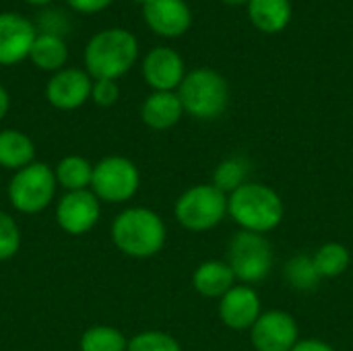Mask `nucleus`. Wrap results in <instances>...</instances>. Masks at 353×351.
Returning a JSON list of instances; mask_svg holds the SVG:
<instances>
[{"mask_svg":"<svg viewBox=\"0 0 353 351\" xmlns=\"http://www.w3.org/2000/svg\"><path fill=\"white\" fill-rule=\"evenodd\" d=\"M228 215L244 232L269 234L285 217V205L277 190L263 182H246L228 194Z\"/></svg>","mask_w":353,"mask_h":351,"instance_id":"obj_1","label":"nucleus"},{"mask_svg":"<svg viewBox=\"0 0 353 351\" xmlns=\"http://www.w3.org/2000/svg\"><path fill=\"white\" fill-rule=\"evenodd\" d=\"M139 58L137 37L120 27H110L95 33L85 46V68L89 77L118 81Z\"/></svg>","mask_w":353,"mask_h":351,"instance_id":"obj_2","label":"nucleus"},{"mask_svg":"<svg viewBox=\"0 0 353 351\" xmlns=\"http://www.w3.org/2000/svg\"><path fill=\"white\" fill-rule=\"evenodd\" d=\"M165 223L153 209H124L112 223V240L116 248L132 259H151L165 244Z\"/></svg>","mask_w":353,"mask_h":351,"instance_id":"obj_3","label":"nucleus"},{"mask_svg":"<svg viewBox=\"0 0 353 351\" xmlns=\"http://www.w3.org/2000/svg\"><path fill=\"white\" fill-rule=\"evenodd\" d=\"M184 114L196 120H217L230 103V87L221 72L213 68H194L186 72L178 87Z\"/></svg>","mask_w":353,"mask_h":351,"instance_id":"obj_4","label":"nucleus"},{"mask_svg":"<svg viewBox=\"0 0 353 351\" xmlns=\"http://www.w3.org/2000/svg\"><path fill=\"white\" fill-rule=\"evenodd\" d=\"M228 215V194L215 188L213 184H194L184 190L176 205V221L194 234L215 230Z\"/></svg>","mask_w":353,"mask_h":351,"instance_id":"obj_5","label":"nucleus"},{"mask_svg":"<svg viewBox=\"0 0 353 351\" xmlns=\"http://www.w3.org/2000/svg\"><path fill=\"white\" fill-rule=\"evenodd\" d=\"M273 244L265 234L236 232L228 244V265L236 279L244 285H256L265 281L273 269Z\"/></svg>","mask_w":353,"mask_h":351,"instance_id":"obj_6","label":"nucleus"},{"mask_svg":"<svg viewBox=\"0 0 353 351\" xmlns=\"http://www.w3.org/2000/svg\"><path fill=\"white\" fill-rule=\"evenodd\" d=\"M56 186L58 182L54 172L46 163L33 161L14 172L12 180L8 182V201L19 213L33 215L52 203Z\"/></svg>","mask_w":353,"mask_h":351,"instance_id":"obj_7","label":"nucleus"},{"mask_svg":"<svg viewBox=\"0 0 353 351\" xmlns=\"http://www.w3.org/2000/svg\"><path fill=\"white\" fill-rule=\"evenodd\" d=\"M139 186H141L139 168L122 155L103 157L97 166H93L91 192L99 201L126 203L137 194Z\"/></svg>","mask_w":353,"mask_h":351,"instance_id":"obj_8","label":"nucleus"},{"mask_svg":"<svg viewBox=\"0 0 353 351\" xmlns=\"http://www.w3.org/2000/svg\"><path fill=\"white\" fill-rule=\"evenodd\" d=\"M298 341V323L285 310H265L250 329L254 351H292Z\"/></svg>","mask_w":353,"mask_h":351,"instance_id":"obj_9","label":"nucleus"},{"mask_svg":"<svg viewBox=\"0 0 353 351\" xmlns=\"http://www.w3.org/2000/svg\"><path fill=\"white\" fill-rule=\"evenodd\" d=\"M99 199L91 190L66 192L56 205V221L70 236L91 232L99 219Z\"/></svg>","mask_w":353,"mask_h":351,"instance_id":"obj_10","label":"nucleus"},{"mask_svg":"<svg viewBox=\"0 0 353 351\" xmlns=\"http://www.w3.org/2000/svg\"><path fill=\"white\" fill-rule=\"evenodd\" d=\"M261 314V296L252 285L236 283L219 300V319L232 331H250Z\"/></svg>","mask_w":353,"mask_h":351,"instance_id":"obj_11","label":"nucleus"},{"mask_svg":"<svg viewBox=\"0 0 353 351\" xmlns=\"http://www.w3.org/2000/svg\"><path fill=\"white\" fill-rule=\"evenodd\" d=\"M35 37L29 19L17 12H0V66H12L29 58Z\"/></svg>","mask_w":353,"mask_h":351,"instance_id":"obj_12","label":"nucleus"},{"mask_svg":"<svg viewBox=\"0 0 353 351\" xmlns=\"http://www.w3.org/2000/svg\"><path fill=\"white\" fill-rule=\"evenodd\" d=\"M143 77L153 91H178L186 77V66L176 50L159 46L145 56Z\"/></svg>","mask_w":353,"mask_h":351,"instance_id":"obj_13","label":"nucleus"},{"mask_svg":"<svg viewBox=\"0 0 353 351\" xmlns=\"http://www.w3.org/2000/svg\"><path fill=\"white\" fill-rule=\"evenodd\" d=\"M91 87L93 81L87 70L62 68L50 77L46 97L58 110H77L91 97Z\"/></svg>","mask_w":353,"mask_h":351,"instance_id":"obj_14","label":"nucleus"},{"mask_svg":"<svg viewBox=\"0 0 353 351\" xmlns=\"http://www.w3.org/2000/svg\"><path fill=\"white\" fill-rule=\"evenodd\" d=\"M143 19L161 37H180L192 25V10L186 0H149L143 4Z\"/></svg>","mask_w":353,"mask_h":351,"instance_id":"obj_15","label":"nucleus"},{"mask_svg":"<svg viewBox=\"0 0 353 351\" xmlns=\"http://www.w3.org/2000/svg\"><path fill=\"white\" fill-rule=\"evenodd\" d=\"M184 114L176 91H153L141 106L143 122L153 130H168L180 122Z\"/></svg>","mask_w":353,"mask_h":351,"instance_id":"obj_16","label":"nucleus"},{"mask_svg":"<svg viewBox=\"0 0 353 351\" xmlns=\"http://www.w3.org/2000/svg\"><path fill=\"white\" fill-rule=\"evenodd\" d=\"M236 275L228 261H205L201 263L194 273H192V285L203 298L211 300H221L234 285H236Z\"/></svg>","mask_w":353,"mask_h":351,"instance_id":"obj_17","label":"nucleus"},{"mask_svg":"<svg viewBox=\"0 0 353 351\" xmlns=\"http://www.w3.org/2000/svg\"><path fill=\"white\" fill-rule=\"evenodd\" d=\"M250 23L263 33H281L292 21L290 0H248L246 4Z\"/></svg>","mask_w":353,"mask_h":351,"instance_id":"obj_18","label":"nucleus"},{"mask_svg":"<svg viewBox=\"0 0 353 351\" xmlns=\"http://www.w3.org/2000/svg\"><path fill=\"white\" fill-rule=\"evenodd\" d=\"M35 145L33 141L21 130H0V168L6 170H23L33 163Z\"/></svg>","mask_w":353,"mask_h":351,"instance_id":"obj_19","label":"nucleus"},{"mask_svg":"<svg viewBox=\"0 0 353 351\" xmlns=\"http://www.w3.org/2000/svg\"><path fill=\"white\" fill-rule=\"evenodd\" d=\"M31 62L41 70L58 72L64 68V62L68 58V48L64 39L56 33H39L31 46L29 52Z\"/></svg>","mask_w":353,"mask_h":351,"instance_id":"obj_20","label":"nucleus"},{"mask_svg":"<svg viewBox=\"0 0 353 351\" xmlns=\"http://www.w3.org/2000/svg\"><path fill=\"white\" fill-rule=\"evenodd\" d=\"M54 176H56V182L62 188H66L68 192L89 190L91 180H93V166L81 155H68V157L60 159Z\"/></svg>","mask_w":353,"mask_h":351,"instance_id":"obj_21","label":"nucleus"},{"mask_svg":"<svg viewBox=\"0 0 353 351\" xmlns=\"http://www.w3.org/2000/svg\"><path fill=\"white\" fill-rule=\"evenodd\" d=\"M314 267L323 279H333L343 275L352 265V252L341 242H327L319 246L312 254Z\"/></svg>","mask_w":353,"mask_h":351,"instance_id":"obj_22","label":"nucleus"},{"mask_svg":"<svg viewBox=\"0 0 353 351\" xmlns=\"http://www.w3.org/2000/svg\"><path fill=\"white\" fill-rule=\"evenodd\" d=\"M283 279L296 292H314L323 281L312 254H294L283 267Z\"/></svg>","mask_w":353,"mask_h":351,"instance_id":"obj_23","label":"nucleus"},{"mask_svg":"<svg viewBox=\"0 0 353 351\" xmlns=\"http://www.w3.org/2000/svg\"><path fill=\"white\" fill-rule=\"evenodd\" d=\"M248 176H250V161L244 155H232V157H225L223 161L217 163L211 184L215 188H219L221 192L232 194L242 184L250 182Z\"/></svg>","mask_w":353,"mask_h":351,"instance_id":"obj_24","label":"nucleus"},{"mask_svg":"<svg viewBox=\"0 0 353 351\" xmlns=\"http://www.w3.org/2000/svg\"><path fill=\"white\" fill-rule=\"evenodd\" d=\"M128 339L114 327H91L81 337V351H126Z\"/></svg>","mask_w":353,"mask_h":351,"instance_id":"obj_25","label":"nucleus"},{"mask_svg":"<svg viewBox=\"0 0 353 351\" xmlns=\"http://www.w3.org/2000/svg\"><path fill=\"white\" fill-rule=\"evenodd\" d=\"M126 351H182L178 339L163 331H143L128 341Z\"/></svg>","mask_w":353,"mask_h":351,"instance_id":"obj_26","label":"nucleus"},{"mask_svg":"<svg viewBox=\"0 0 353 351\" xmlns=\"http://www.w3.org/2000/svg\"><path fill=\"white\" fill-rule=\"evenodd\" d=\"M19 246H21V234L17 221L8 213L0 211V261L12 259Z\"/></svg>","mask_w":353,"mask_h":351,"instance_id":"obj_27","label":"nucleus"},{"mask_svg":"<svg viewBox=\"0 0 353 351\" xmlns=\"http://www.w3.org/2000/svg\"><path fill=\"white\" fill-rule=\"evenodd\" d=\"M120 97V89H118V83L116 81H110V79H97L93 81V87H91V99L101 106V108H110L118 101Z\"/></svg>","mask_w":353,"mask_h":351,"instance_id":"obj_28","label":"nucleus"},{"mask_svg":"<svg viewBox=\"0 0 353 351\" xmlns=\"http://www.w3.org/2000/svg\"><path fill=\"white\" fill-rule=\"evenodd\" d=\"M70 8L85 12V14H93V12H101L105 10L114 0H66Z\"/></svg>","mask_w":353,"mask_h":351,"instance_id":"obj_29","label":"nucleus"},{"mask_svg":"<svg viewBox=\"0 0 353 351\" xmlns=\"http://www.w3.org/2000/svg\"><path fill=\"white\" fill-rule=\"evenodd\" d=\"M292 351H335V348L331 343L323 341V339L308 337V339H300Z\"/></svg>","mask_w":353,"mask_h":351,"instance_id":"obj_30","label":"nucleus"},{"mask_svg":"<svg viewBox=\"0 0 353 351\" xmlns=\"http://www.w3.org/2000/svg\"><path fill=\"white\" fill-rule=\"evenodd\" d=\"M8 106H10V99H8V91L0 85V120L6 116L8 112Z\"/></svg>","mask_w":353,"mask_h":351,"instance_id":"obj_31","label":"nucleus"},{"mask_svg":"<svg viewBox=\"0 0 353 351\" xmlns=\"http://www.w3.org/2000/svg\"><path fill=\"white\" fill-rule=\"evenodd\" d=\"M223 4L228 6H242V4H248V0H221Z\"/></svg>","mask_w":353,"mask_h":351,"instance_id":"obj_32","label":"nucleus"},{"mask_svg":"<svg viewBox=\"0 0 353 351\" xmlns=\"http://www.w3.org/2000/svg\"><path fill=\"white\" fill-rule=\"evenodd\" d=\"M25 2H29V4H35V6H43V4H50L52 0H25Z\"/></svg>","mask_w":353,"mask_h":351,"instance_id":"obj_33","label":"nucleus"},{"mask_svg":"<svg viewBox=\"0 0 353 351\" xmlns=\"http://www.w3.org/2000/svg\"><path fill=\"white\" fill-rule=\"evenodd\" d=\"M134 2H139V4H147L149 0H134Z\"/></svg>","mask_w":353,"mask_h":351,"instance_id":"obj_34","label":"nucleus"},{"mask_svg":"<svg viewBox=\"0 0 353 351\" xmlns=\"http://www.w3.org/2000/svg\"><path fill=\"white\" fill-rule=\"evenodd\" d=\"M252 351H254V350H252Z\"/></svg>","mask_w":353,"mask_h":351,"instance_id":"obj_35","label":"nucleus"}]
</instances>
